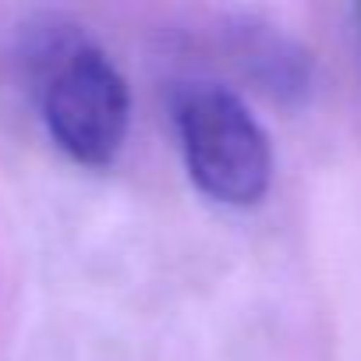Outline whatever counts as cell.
<instances>
[{"instance_id": "7a4b0ae2", "label": "cell", "mask_w": 361, "mask_h": 361, "mask_svg": "<svg viewBox=\"0 0 361 361\" xmlns=\"http://www.w3.org/2000/svg\"><path fill=\"white\" fill-rule=\"evenodd\" d=\"M173 124L195 185L224 206H259L273 185V145L248 103L220 82H185Z\"/></svg>"}, {"instance_id": "3957f363", "label": "cell", "mask_w": 361, "mask_h": 361, "mask_svg": "<svg viewBox=\"0 0 361 361\" xmlns=\"http://www.w3.org/2000/svg\"><path fill=\"white\" fill-rule=\"evenodd\" d=\"M234 50L248 75L283 103H301L312 92V54L273 25L245 22L234 29Z\"/></svg>"}, {"instance_id": "6da1fadb", "label": "cell", "mask_w": 361, "mask_h": 361, "mask_svg": "<svg viewBox=\"0 0 361 361\" xmlns=\"http://www.w3.org/2000/svg\"><path fill=\"white\" fill-rule=\"evenodd\" d=\"M25 68L57 149L82 166H110L128 138L131 92L106 50L78 25L47 22L25 43Z\"/></svg>"}]
</instances>
